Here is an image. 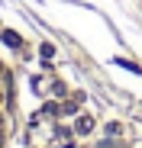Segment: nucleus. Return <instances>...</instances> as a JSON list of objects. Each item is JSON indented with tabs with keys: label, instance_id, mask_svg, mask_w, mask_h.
<instances>
[{
	"label": "nucleus",
	"instance_id": "obj_1",
	"mask_svg": "<svg viewBox=\"0 0 142 148\" xmlns=\"http://www.w3.org/2000/svg\"><path fill=\"white\" fill-rule=\"evenodd\" d=\"M0 84H3V68H0ZM0 148H3V110H0Z\"/></svg>",
	"mask_w": 142,
	"mask_h": 148
},
{
	"label": "nucleus",
	"instance_id": "obj_2",
	"mask_svg": "<svg viewBox=\"0 0 142 148\" xmlns=\"http://www.w3.org/2000/svg\"><path fill=\"white\" fill-rule=\"evenodd\" d=\"M78 129H81V132H87V129H90V119H87V116H81V119H78Z\"/></svg>",
	"mask_w": 142,
	"mask_h": 148
}]
</instances>
